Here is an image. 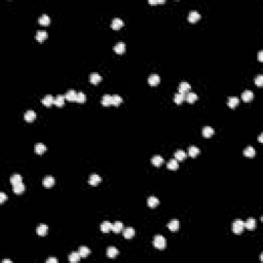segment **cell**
Listing matches in <instances>:
<instances>
[{
  "instance_id": "obj_47",
  "label": "cell",
  "mask_w": 263,
  "mask_h": 263,
  "mask_svg": "<svg viewBox=\"0 0 263 263\" xmlns=\"http://www.w3.org/2000/svg\"><path fill=\"white\" fill-rule=\"evenodd\" d=\"M262 55H263V51H259V53H258V60H259V61H262Z\"/></svg>"
},
{
  "instance_id": "obj_36",
  "label": "cell",
  "mask_w": 263,
  "mask_h": 263,
  "mask_svg": "<svg viewBox=\"0 0 263 263\" xmlns=\"http://www.w3.org/2000/svg\"><path fill=\"white\" fill-rule=\"evenodd\" d=\"M186 152L184 151V150H177V151L175 152V158L177 159V160H184L185 158H186Z\"/></svg>"
},
{
  "instance_id": "obj_29",
  "label": "cell",
  "mask_w": 263,
  "mask_h": 263,
  "mask_svg": "<svg viewBox=\"0 0 263 263\" xmlns=\"http://www.w3.org/2000/svg\"><path fill=\"white\" fill-rule=\"evenodd\" d=\"M118 255V250L115 247H109L107 249V257L109 258H115Z\"/></svg>"
},
{
  "instance_id": "obj_38",
  "label": "cell",
  "mask_w": 263,
  "mask_h": 263,
  "mask_svg": "<svg viewBox=\"0 0 263 263\" xmlns=\"http://www.w3.org/2000/svg\"><path fill=\"white\" fill-rule=\"evenodd\" d=\"M38 22H39L41 25L43 26H46L48 25L49 22H51V19H49V17L47 16V14H41V16L39 17V19H38Z\"/></svg>"
},
{
  "instance_id": "obj_11",
  "label": "cell",
  "mask_w": 263,
  "mask_h": 263,
  "mask_svg": "<svg viewBox=\"0 0 263 263\" xmlns=\"http://www.w3.org/2000/svg\"><path fill=\"white\" fill-rule=\"evenodd\" d=\"M24 118H25L26 121H28V122H32V121H33V120L36 118V113H35V111H33V110H28V111L25 113V115H24Z\"/></svg>"
},
{
  "instance_id": "obj_15",
  "label": "cell",
  "mask_w": 263,
  "mask_h": 263,
  "mask_svg": "<svg viewBox=\"0 0 263 263\" xmlns=\"http://www.w3.org/2000/svg\"><path fill=\"white\" fill-rule=\"evenodd\" d=\"M168 227L171 231H177L179 229V221L177 219H173L168 223Z\"/></svg>"
},
{
  "instance_id": "obj_19",
  "label": "cell",
  "mask_w": 263,
  "mask_h": 263,
  "mask_svg": "<svg viewBox=\"0 0 263 263\" xmlns=\"http://www.w3.org/2000/svg\"><path fill=\"white\" fill-rule=\"evenodd\" d=\"M151 163L152 165H155V167H160L163 163V158L160 156V155H154L151 158Z\"/></svg>"
},
{
  "instance_id": "obj_18",
  "label": "cell",
  "mask_w": 263,
  "mask_h": 263,
  "mask_svg": "<svg viewBox=\"0 0 263 263\" xmlns=\"http://www.w3.org/2000/svg\"><path fill=\"white\" fill-rule=\"evenodd\" d=\"M76 96H77V92L73 90H70L66 92L65 98H66V100L70 101V102H73V101H76Z\"/></svg>"
},
{
  "instance_id": "obj_23",
  "label": "cell",
  "mask_w": 263,
  "mask_h": 263,
  "mask_svg": "<svg viewBox=\"0 0 263 263\" xmlns=\"http://www.w3.org/2000/svg\"><path fill=\"white\" fill-rule=\"evenodd\" d=\"M112 225H113V224H111L110 222L104 221L101 224V230H102V232H104V233H107L110 230H112Z\"/></svg>"
},
{
  "instance_id": "obj_13",
  "label": "cell",
  "mask_w": 263,
  "mask_h": 263,
  "mask_svg": "<svg viewBox=\"0 0 263 263\" xmlns=\"http://www.w3.org/2000/svg\"><path fill=\"white\" fill-rule=\"evenodd\" d=\"M191 88V85H189V83L187 82H181L180 85H179V92H181V94H187V92H189V90H190Z\"/></svg>"
},
{
  "instance_id": "obj_34",
  "label": "cell",
  "mask_w": 263,
  "mask_h": 263,
  "mask_svg": "<svg viewBox=\"0 0 263 263\" xmlns=\"http://www.w3.org/2000/svg\"><path fill=\"white\" fill-rule=\"evenodd\" d=\"M243 154H245V156H247V157H253V156H255L256 151L252 146H248V147L245 148V150H243Z\"/></svg>"
},
{
  "instance_id": "obj_6",
  "label": "cell",
  "mask_w": 263,
  "mask_h": 263,
  "mask_svg": "<svg viewBox=\"0 0 263 263\" xmlns=\"http://www.w3.org/2000/svg\"><path fill=\"white\" fill-rule=\"evenodd\" d=\"M102 80V76H101L99 73H92L90 76V82L92 83V85H98V83L101 82Z\"/></svg>"
},
{
  "instance_id": "obj_24",
  "label": "cell",
  "mask_w": 263,
  "mask_h": 263,
  "mask_svg": "<svg viewBox=\"0 0 263 263\" xmlns=\"http://www.w3.org/2000/svg\"><path fill=\"white\" fill-rule=\"evenodd\" d=\"M240 103V100H238V97H229L228 98V106L230 108H236V106Z\"/></svg>"
},
{
  "instance_id": "obj_26",
  "label": "cell",
  "mask_w": 263,
  "mask_h": 263,
  "mask_svg": "<svg viewBox=\"0 0 263 263\" xmlns=\"http://www.w3.org/2000/svg\"><path fill=\"white\" fill-rule=\"evenodd\" d=\"M81 256L80 254H79V252H72V253L69 255V261L72 262V263H75V262H78L79 260H80Z\"/></svg>"
},
{
  "instance_id": "obj_45",
  "label": "cell",
  "mask_w": 263,
  "mask_h": 263,
  "mask_svg": "<svg viewBox=\"0 0 263 263\" xmlns=\"http://www.w3.org/2000/svg\"><path fill=\"white\" fill-rule=\"evenodd\" d=\"M150 4H158V3H163V2H165V0H149Z\"/></svg>"
},
{
  "instance_id": "obj_17",
  "label": "cell",
  "mask_w": 263,
  "mask_h": 263,
  "mask_svg": "<svg viewBox=\"0 0 263 263\" xmlns=\"http://www.w3.org/2000/svg\"><path fill=\"white\" fill-rule=\"evenodd\" d=\"M167 167L169 170H172V171H175V170H177L179 168V165H178V160H177L176 158H172L170 159L169 161H168L167 163Z\"/></svg>"
},
{
  "instance_id": "obj_46",
  "label": "cell",
  "mask_w": 263,
  "mask_h": 263,
  "mask_svg": "<svg viewBox=\"0 0 263 263\" xmlns=\"http://www.w3.org/2000/svg\"><path fill=\"white\" fill-rule=\"evenodd\" d=\"M47 263H57L58 262V259L57 258H48V259L46 260Z\"/></svg>"
},
{
  "instance_id": "obj_42",
  "label": "cell",
  "mask_w": 263,
  "mask_h": 263,
  "mask_svg": "<svg viewBox=\"0 0 263 263\" xmlns=\"http://www.w3.org/2000/svg\"><path fill=\"white\" fill-rule=\"evenodd\" d=\"M85 100H87V96H85V92H77V96H76V102L78 103H85Z\"/></svg>"
},
{
  "instance_id": "obj_37",
  "label": "cell",
  "mask_w": 263,
  "mask_h": 263,
  "mask_svg": "<svg viewBox=\"0 0 263 263\" xmlns=\"http://www.w3.org/2000/svg\"><path fill=\"white\" fill-rule=\"evenodd\" d=\"M122 229H124V224H122L121 222H119V221L115 222V223L112 225V230H113L115 233H118V232H120Z\"/></svg>"
},
{
  "instance_id": "obj_20",
  "label": "cell",
  "mask_w": 263,
  "mask_h": 263,
  "mask_svg": "<svg viewBox=\"0 0 263 263\" xmlns=\"http://www.w3.org/2000/svg\"><path fill=\"white\" fill-rule=\"evenodd\" d=\"M185 100H186L188 103H194L195 101L197 100V95L195 94V92H189L185 95Z\"/></svg>"
},
{
  "instance_id": "obj_49",
  "label": "cell",
  "mask_w": 263,
  "mask_h": 263,
  "mask_svg": "<svg viewBox=\"0 0 263 263\" xmlns=\"http://www.w3.org/2000/svg\"><path fill=\"white\" fill-rule=\"evenodd\" d=\"M3 262H8V263H10L12 261H10V260H7V259H5V260H3Z\"/></svg>"
},
{
  "instance_id": "obj_40",
  "label": "cell",
  "mask_w": 263,
  "mask_h": 263,
  "mask_svg": "<svg viewBox=\"0 0 263 263\" xmlns=\"http://www.w3.org/2000/svg\"><path fill=\"white\" fill-rule=\"evenodd\" d=\"M122 103V99L119 95H113L112 96V105L114 106H118Z\"/></svg>"
},
{
  "instance_id": "obj_43",
  "label": "cell",
  "mask_w": 263,
  "mask_h": 263,
  "mask_svg": "<svg viewBox=\"0 0 263 263\" xmlns=\"http://www.w3.org/2000/svg\"><path fill=\"white\" fill-rule=\"evenodd\" d=\"M255 85L258 87H262L263 85V76L262 75H258L255 78Z\"/></svg>"
},
{
  "instance_id": "obj_48",
  "label": "cell",
  "mask_w": 263,
  "mask_h": 263,
  "mask_svg": "<svg viewBox=\"0 0 263 263\" xmlns=\"http://www.w3.org/2000/svg\"><path fill=\"white\" fill-rule=\"evenodd\" d=\"M258 139H259V142H262V134L259 136V138H258Z\"/></svg>"
},
{
  "instance_id": "obj_31",
  "label": "cell",
  "mask_w": 263,
  "mask_h": 263,
  "mask_svg": "<svg viewBox=\"0 0 263 263\" xmlns=\"http://www.w3.org/2000/svg\"><path fill=\"white\" fill-rule=\"evenodd\" d=\"M147 204L150 208H155L159 204V199L156 197H150L147 200Z\"/></svg>"
},
{
  "instance_id": "obj_16",
  "label": "cell",
  "mask_w": 263,
  "mask_h": 263,
  "mask_svg": "<svg viewBox=\"0 0 263 263\" xmlns=\"http://www.w3.org/2000/svg\"><path fill=\"white\" fill-rule=\"evenodd\" d=\"M42 183H43V185H44L45 187L49 188V187H51L53 184H55V178H53V176H46V177H45V178L43 179Z\"/></svg>"
},
{
  "instance_id": "obj_21",
  "label": "cell",
  "mask_w": 263,
  "mask_h": 263,
  "mask_svg": "<svg viewBox=\"0 0 263 263\" xmlns=\"http://www.w3.org/2000/svg\"><path fill=\"white\" fill-rule=\"evenodd\" d=\"M65 100H66L65 96H63V95H58L57 98L55 99V103H53V104L58 107H62L65 104Z\"/></svg>"
},
{
  "instance_id": "obj_33",
  "label": "cell",
  "mask_w": 263,
  "mask_h": 263,
  "mask_svg": "<svg viewBox=\"0 0 263 263\" xmlns=\"http://www.w3.org/2000/svg\"><path fill=\"white\" fill-rule=\"evenodd\" d=\"M102 105H104V106L108 107L109 105H112V96L111 95H104L102 98Z\"/></svg>"
},
{
  "instance_id": "obj_1",
  "label": "cell",
  "mask_w": 263,
  "mask_h": 263,
  "mask_svg": "<svg viewBox=\"0 0 263 263\" xmlns=\"http://www.w3.org/2000/svg\"><path fill=\"white\" fill-rule=\"evenodd\" d=\"M153 245L156 249H159V250L165 249V247H167V240H165L163 236H160V234H157L153 238Z\"/></svg>"
},
{
  "instance_id": "obj_4",
  "label": "cell",
  "mask_w": 263,
  "mask_h": 263,
  "mask_svg": "<svg viewBox=\"0 0 263 263\" xmlns=\"http://www.w3.org/2000/svg\"><path fill=\"white\" fill-rule=\"evenodd\" d=\"M159 82H160V77L157 74H151L149 76V78H148V83H149L150 85H152V87L157 85Z\"/></svg>"
},
{
  "instance_id": "obj_22",
  "label": "cell",
  "mask_w": 263,
  "mask_h": 263,
  "mask_svg": "<svg viewBox=\"0 0 263 263\" xmlns=\"http://www.w3.org/2000/svg\"><path fill=\"white\" fill-rule=\"evenodd\" d=\"M25 189H26V187H25V185L23 184V182L14 185V192L17 193V194H21V193H23L24 191H25Z\"/></svg>"
},
{
  "instance_id": "obj_35",
  "label": "cell",
  "mask_w": 263,
  "mask_h": 263,
  "mask_svg": "<svg viewBox=\"0 0 263 263\" xmlns=\"http://www.w3.org/2000/svg\"><path fill=\"white\" fill-rule=\"evenodd\" d=\"M78 252H79V254H80V256L82 258L87 257V256L90 255V249H88L87 247H85V246H81V247H79Z\"/></svg>"
},
{
  "instance_id": "obj_9",
  "label": "cell",
  "mask_w": 263,
  "mask_h": 263,
  "mask_svg": "<svg viewBox=\"0 0 263 263\" xmlns=\"http://www.w3.org/2000/svg\"><path fill=\"white\" fill-rule=\"evenodd\" d=\"M114 51H115L116 53H118V55H121V53H124V51H126V43L124 42H118V43H116L115 46L113 47Z\"/></svg>"
},
{
  "instance_id": "obj_25",
  "label": "cell",
  "mask_w": 263,
  "mask_h": 263,
  "mask_svg": "<svg viewBox=\"0 0 263 263\" xmlns=\"http://www.w3.org/2000/svg\"><path fill=\"white\" fill-rule=\"evenodd\" d=\"M35 38L36 40H38L39 42H42L43 40H45L47 38V33L45 31H43V30H39V31H37V33H36Z\"/></svg>"
},
{
  "instance_id": "obj_12",
  "label": "cell",
  "mask_w": 263,
  "mask_h": 263,
  "mask_svg": "<svg viewBox=\"0 0 263 263\" xmlns=\"http://www.w3.org/2000/svg\"><path fill=\"white\" fill-rule=\"evenodd\" d=\"M122 26H124V22H122V20L119 18L113 19V21H112V23H111V27H112V29H114V30L120 29Z\"/></svg>"
},
{
  "instance_id": "obj_32",
  "label": "cell",
  "mask_w": 263,
  "mask_h": 263,
  "mask_svg": "<svg viewBox=\"0 0 263 263\" xmlns=\"http://www.w3.org/2000/svg\"><path fill=\"white\" fill-rule=\"evenodd\" d=\"M213 135H214V130L211 126H204L202 129V136L204 138H211Z\"/></svg>"
},
{
  "instance_id": "obj_39",
  "label": "cell",
  "mask_w": 263,
  "mask_h": 263,
  "mask_svg": "<svg viewBox=\"0 0 263 263\" xmlns=\"http://www.w3.org/2000/svg\"><path fill=\"white\" fill-rule=\"evenodd\" d=\"M21 182H22V176L19 175V174H14V175L10 177V183H12V185H16Z\"/></svg>"
},
{
  "instance_id": "obj_10",
  "label": "cell",
  "mask_w": 263,
  "mask_h": 263,
  "mask_svg": "<svg viewBox=\"0 0 263 263\" xmlns=\"http://www.w3.org/2000/svg\"><path fill=\"white\" fill-rule=\"evenodd\" d=\"M53 103H55V98H53L51 95H46V96L42 99V104L46 107H51Z\"/></svg>"
},
{
  "instance_id": "obj_27",
  "label": "cell",
  "mask_w": 263,
  "mask_h": 263,
  "mask_svg": "<svg viewBox=\"0 0 263 263\" xmlns=\"http://www.w3.org/2000/svg\"><path fill=\"white\" fill-rule=\"evenodd\" d=\"M34 150H35V152L37 154H42L46 151V146L42 143H37L35 145V147H34Z\"/></svg>"
},
{
  "instance_id": "obj_5",
  "label": "cell",
  "mask_w": 263,
  "mask_h": 263,
  "mask_svg": "<svg viewBox=\"0 0 263 263\" xmlns=\"http://www.w3.org/2000/svg\"><path fill=\"white\" fill-rule=\"evenodd\" d=\"M254 98V95L253 92H251L250 90H247L241 94V99H243V102H251Z\"/></svg>"
},
{
  "instance_id": "obj_41",
  "label": "cell",
  "mask_w": 263,
  "mask_h": 263,
  "mask_svg": "<svg viewBox=\"0 0 263 263\" xmlns=\"http://www.w3.org/2000/svg\"><path fill=\"white\" fill-rule=\"evenodd\" d=\"M185 100V95L184 94H181V92H178V94L175 95L174 97V101H175L176 104H181L183 101Z\"/></svg>"
},
{
  "instance_id": "obj_14",
  "label": "cell",
  "mask_w": 263,
  "mask_h": 263,
  "mask_svg": "<svg viewBox=\"0 0 263 263\" xmlns=\"http://www.w3.org/2000/svg\"><path fill=\"white\" fill-rule=\"evenodd\" d=\"M47 230H48V227H47L46 224H40L37 227V229H36V232H37L38 236H43L47 233Z\"/></svg>"
},
{
  "instance_id": "obj_8",
  "label": "cell",
  "mask_w": 263,
  "mask_h": 263,
  "mask_svg": "<svg viewBox=\"0 0 263 263\" xmlns=\"http://www.w3.org/2000/svg\"><path fill=\"white\" fill-rule=\"evenodd\" d=\"M243 223H245V227L249 230L255 229L256 225H257V222H256V220L254 218H249L246 222H243Z\"/></svg>"
},
{
  "instance_id": "obj_28",
  "label": "cell",
  "mask_w": 263,
  "mask_h": 263,
  "mask_svg": "<svg viewBox=\"0 0 263 263\" xmlns=\"http://www.w3.org/2000/svg\"><path fill=\"white\" fill-rule=\"evenodd\" d=\"M135 236V229L132 227H128L124 230V236L126 238V240H130L133 236Z\"/></svg>"
},
{
  "instance_id": "obj_44",
  "label": "cell",
  "mask_w": 263,
  "mask_h": 263,
  "mask_svg": "<svg viewBox=\"0 0 263 263\" xmlns=\"http://www.w3.org/2000/svg\"><path fill=\"white\" fill-rule=\"evenodd\" d=\"M7 198V197H6V194L4 192H0V202H5V199Z\"/></svg>"
},
{
  "instance_id": "obj_7",
  "label": "cell",
  "mask_w": 263,
  "mask_h": 263,
  "mask_svg": "<svg viewBox=\"0 0 263 263\" xmlns=\"http://www.w3.org/2000/svg\"><path fill=\"white\" fill-rule=\"evenodd\" d=\"M187 19H188V21L190 23H195L197 21H198L200 19V14H199V12H197V10H192V12H189L188 18Z\"/></svg>"
},
{
  "instance_id": "obj_30",
  "label": "cell",
  "mask_w": 263,
  "mask_h": 263,
  "mask_svg": "<svg viewBox=\"0 0 263 263\" xmlns=\"http://www.w3.org/2000/svg\"><path fill=\"white\" fill-rule=\"evenodd\" d=\"M199 152H200L199 148L197 147V146H190V147L188 148V154L190 157L197 156V155L199 154Z\"/></svg>"
},
{
  "instance_id": "obj_2",
  "label": "cell",
  "mask_w": 263,
  "mask_h": 263,
  "mask_svg": "<svg viewBox=\"0 0 263 263\" xmlns=\"http://www.w3.org/2000/svg\"><path fill=\"white\" fill-rule=\"evenodd\" d=\"M243 228H245V223H243V220L236 219V221L232 223V231H233L234 233H236V234L241 233Z\"/></svg>"
},
{
  "instance_id": "obj_3",
  "label": "cell",
  "mask_w": 263,
  "mask_h": 263,
  "mask_svg": "<svg viewBox=\"0 0 263 263\" xmlns=\"http://www.w3.org/2000/svg\"><path fill=\"white\" fill-rule=\"evenodd\" d=\"M101 181H102V178L99 175H97V174H92V175H90V178H88V183H90V185H92V186L98 185Z\"/></svg>"
}]
</instances>
